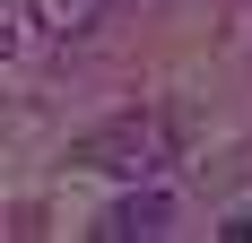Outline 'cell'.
I'll return each instance as SVG.
<instances>
[{
    "label": "cell",
    "mask_w": 252,
    "mask_h": 243,
    "mask_svg": "<svg viewBox=\"0 0 252 243\" xmlns=\"http://www.w3.org/2000/svg\"><path fill=\"white\" fill-rule=\"evenodd\" d=\"M165 217H174V200H165V191H130V200H113V209L96 217V243H157Z\"/></svg>",
    "instance_id": "7a4b0ae2"
},
{
    "label": "cell",
    "mask_w": 252,
    "mask_h": 243,
    "mask_svg": "<svg viewBox=\"0 0 252 243\" xmlns=\"http://www.w3.org/2000/svg\"><path fill=\"white\" fill-rule=\"evenodd\" d=\"M113 0H26V18L44 26V35H78V26H96Z\"/></svg>",
    "instance_id": "3957f363"
},
{
    "label": "cell",
    "mask_w": 252,
    "mask_h": 243,
    "mask_svg": "<svg viewBox=\"0 0 252 243\" xmlns=\"http://www.w3.org/2000/svg\"><path fill=\"white\" fill-rule=\"evenodd\" d=\"M78 165H104V174H157L165 165V122L157 113H122L78 139Z\"/></svg>",
    "instance_id": "6da1fadb"
}]
</instances>
